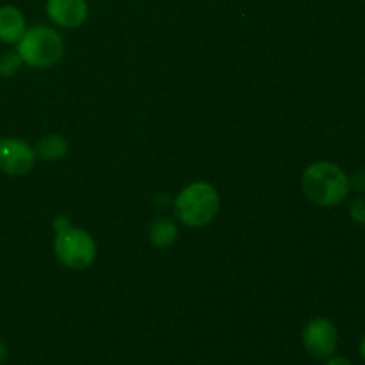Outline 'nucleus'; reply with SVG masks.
Returning a JSON list of instances; mask_svg holds the SVG:
<instances>
[{
    "label": "nucleus",
    "mask_w": 365,
    "mask_h": 365,
    "mask_svg": "<svg viewBox=\"0 0 365 365\" xmlns=\"http://www.w3.org/2000/svg\"><path fill=\"white\" fill-rule=\"evenodd\" d=\"M68 152V141L59 134H48L45 138L39 139L38 146H36V157L50 160H59L66 155Z\"/></svg>",
    "instance_id": "9d476101"
},
{
    "label": "nucleus",
    "mask_w": 365,
    "mask_h": 365,
    "mask_svg": "<svg viewBox=\"0 0 365 365\" xmlns=\"http://www.w3.org/2000/svg\"><path fill=\"white\" fill-rule=\"evenodd\" d=\"M349 185H351V189H355V191L365 192V171H360V173L349 177Z\"/></svg>",
    "instance_id": "ddd939ff"
},
{
    "label": "nucleus",
    "mask_w": 365,
    "mask_h": 365,
    "mask_svg": "<svg viewBox=\"0 0 365 365\" xmlns=\"http://www.w3.org/2000/svg\"><path fill=\"white\" fill-rule=\"evenodd\" d=\"M324 365H353V362L349 359H346V356H341V355H331L330 359L324 360Z\"/></svg>",
    "instance_id": "4468645a"
},
{
    "label": "nucleus",
    "mask_w": 365,
    "mask_h": 365,
    "mask_svg": "<svg viewBox=\"0 0 365 365\" xmlns=\"http://www.w3.org/2000/svg\"><path fill=\"white\" fill-rule=\"evenodd\" d=\"M302 189L307 198L319 207H335L351 192L349 177L331 160L312 163L302 175Z\"/></svg>",
    "instance_id": "f257e3e1"
},
{
    "label": "nucleus",
    "mask_w": 365,
    "mask_h": 365,
    "mask_svg": "<svg viewBox=\"0 0 365 365\" xmlns=\"http://www.w3.org/2000/svg\"><path fill=\"white\" fill-rule=\"evenodd\" d=\"M24 61L18 52H2L0 53V77H13L18 73Z\"/></svg>",
    "instance_id": "9b49d317"
},
{
    "label": "nucleus",
    "mask_w": 365,
    "mask_h": 365,
    "mask_svg": "<svg viewBox=\"0 0 365 365\" xmlns=\"http://www.w3.org/2000/svg\"><path fill=\"white\" fill-rule=\"evenodd\" d=\"M150 241L157 248H168L175 242L178 235L177 225L168 217H157L152 225H150Z\"/></svg>",
    "instance_id": "1a4fd4ad"
},
{
    "label": "nucleus",
    "mask_w": 365,
    "mask_h": 365,
    "mask_svg": "<svg viewBox=\"0 0 365 365\" xmlns=\"http://www.w3.org/2000/svg\"><path fill=\"white\" fill-rule=\"evenodd\" d=\"M7 355H9V349H7L6 341H2V339H0V365L6 362Z\"/></svg>",
    "instance_id": "dca6fc26"
},
{
    "label": "nucleus",
    "mask_w": 365,
    "mask_h": 365,
    "mask_svg": "<svg viewBox=\"0 0 365 365\" xmlns=\"http://www.w3.org/2000/svg\"><path fill=\"white\" fill-rule=\"evenodd\" d=\"M16 52L31 68H48L63 57L64 43L59 32L48 25L27 27L16 43Z\"/></svg>",
    "instance_id": "7ed1b4c3"
},
{
    "label": "nucleus",
    "mask_w": 365,
    "mask_h": 365,
    "mask_svg": "<svg viewBox=\"0 0 365 365\" xmlns=\"http://www.w3.org/2000/svg\"><path fill=\"white\" fill-rule=\"evenodd\" d=\"M27 31L24 13L16 6H0V41L4 45H16Z\"/></svg>",
    "instance_id": "6e6552de"
},
{
    "label": "nucleus",
    "mask_w": 365,
    "mask_h": 365,
    "mask_svg": "<svg viewBox=\"0 0 365 365\" xmlns=\"http://www.w3.org/2000/svg\"><path fill=\"white\" fill-rule=\"evenodd\" d=\"M220 210V195L207 182H195L178 192L175 198V214L191 228L207 227Z\"/></svg>",
    "instance_id": "f03ea898"
},
{
    "label": "nucleus",
    "mask_w": 365,
    "mask_h": 365,
    "mask_svg": "<svg viewBox=\"0 0 365 365\" xmlns=\"http://www.w3.org/2000/svg\"><path fill=\"white\" fill-rule=\"evenodd\" d=\"M36 150L20 138L0 139V171L11 177H20L34 168Z\"/></svg>",
    "instance_id": "423d86ee"
},
{
    "label": "nucleus",
    "mask_w": 365,
    "mask_h": 365,
    "mask_svg": "<svg viewBox=\"0 0 365 365\" xmlns=\"http://www.w3.org/2000/svg\"><path fill=\"white\" fill-rule=\"evenodd\" d=\"M359 353L360 356H362V360L365 362V335L362 339H360V344H359Z\"/></svg>",
    "instance_id": "f3484780"
},
{
    "label": "nucleus",
    "mask_w": 365,
    "mask_h": 365,
    "mask_svg": "<svg viewBox=\"0 0 365 365\" xmlns=\"http://www.w3.org/2000/svg\"><path fill=\"white\" fill-rule=\"evenodd\" d=\"M46 14L63 29H77L86 21L89 7L86 0H46Z\"/></svg>",
    "instance_id": "0eeeda50"
},
{
    "label": "nucleus",
    "mask_w": 365,
    "mask_h": 365,
    "mask_svg": "<svg viewBox=\"0 0 365 365\" xmlns=\"http://www.w3.org/2000/svg\"><path fill=\"white\" fill-rule=\"evenodd\" d=\"M53 252L61 264L70 269H86L96 259V242L86 230L68 225L57 232Z\"/></svg>",
    "instance_id": "20e7f679"
},
{
    "label": "nucleus",
    "mask_w": 365,
    "mask_h": 365,
    "mask_svg": "<svg viewBox=\"0 0 365 365\" xmlns=\"http://www.w3.org/2000/svg\"><path fill=\"white\" fill-rule=\"evenodd\" d=\"M302 342L312 359L327 360L337 353L339 330L327 317H314L303 327Z\"/></svg>",
    "instance_id": "39448f33"
},
{
    "label": "nucleus",
    "mask_w": 365,
    "mask_h": 365,
    "mask_svg": "<svg viewBox=\"0 0 365 365\" xmlns=\"http://www.w3.org/2000/svg\"><path fill=\"white\" fill-rule=\"evenodd\" d=\"M349 216L360 227H365V195L356 196L351 203H349Z\"/></svg>",
    "instance_id": "f8f14e48"
},
{
    "label": "nucleus",
    "mask_w": 365,
    "mask_h": 365,
    "mask_svg": "<svg viewBox=\"0 0 365 365\" xmlns=\"http://www.w3.org/2000/svg\"><path fill=\"white\" fill-rule=\"evenodd\" d=\"M53 228H56V232H59V230H63V228H66L68 225H70V221H68V217H64V216H57L56 220H53Z\"/></svg>",
    "instance_id": "2eb2a0df"
}]
</instances>
